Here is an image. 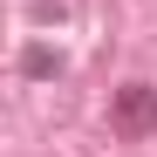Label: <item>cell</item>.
<instances>
[{
	"label": "cell",
	"mask_w": 157,
	"mask_h": 157,
	"mask_svg": "<svg viewBox=\"0 0 157 157\" xmlns=\"http://www.w3.org/2000/svg\"><path fill=\"white\" fill-rule=\"evenodd\" d=\"M109 130L130 137V144H144L150 130H157V89H150V82H123V89L109 96Z\"/></svg>",
	"instance_id": "obj_1"
}]
</instances>
